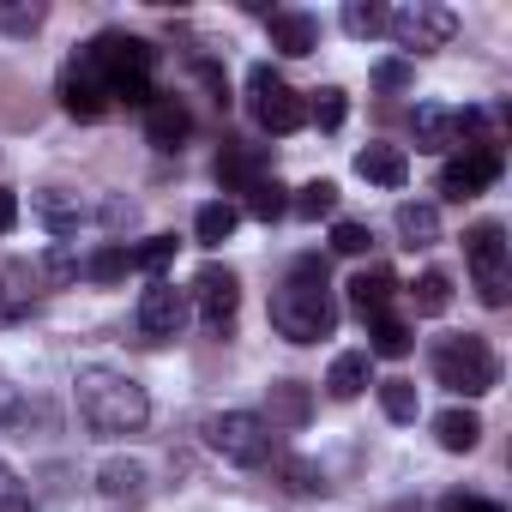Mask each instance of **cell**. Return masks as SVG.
Instances as JSON below:
<instances>
[{"label":"cell","instance_id":"obj_1","mask_svg":"<svg viewBox=\"0 0 512 512\" xmlns=\"http://www.w3.org/2000/svg\"><path fill=\"white\" fill-rule=\"evenodd\" d=\"M272 326L278 338L290 344H320L338 332V302H332V278H326V260L320 253H302L290 266V278L278 284L272 296Z\"/></svg>","mask_w":512,"mask_h":512},{"label":"cell","instance_id":"obj_2","mask_svg":"<svg viewBox=\"0 0 512 512\" xmlns=\"http://www.w3.org/2000/svg\"><path fill=\"white\" fill-rule=\"evenodd\" d=\"M73 392H79V416H85V428L103 434V440H115V434H139V428L151 422V398H145V386H139L133 374H121V368H79Z\"/></svg>","mask_w":512,"mask_h":512},{"label":"cell","instance_id":"obj_3","mask_svg":"<svg viewBox=\"0 0 512 512\" xmlns=\"http://www.w3.org/2000/svg\"><path fill=\"white\" fill-rule=\"evenodd\" d=\"M434 380L458 398H482L500 386V362L476 332H452V338H434Z\"/></svg>","mask_w":512,"mask_h":512},{"label":"cell","instance_id":"obj_4","mask_svg":"<svg viewBox=\"0 0 512 512\" xmlns=\"http://www.w3.org/2000/svg\"><path fill=\"white\" fill-rule=\"evenodd\" d=\"M205 440H211L217 458H229L241 470H253V464L272 458V428H266L260 410H223V416H211L205 422Z\"/></svg>","mask_w":512,"mask_h":512},{"label":"cell","instance_id":"obj_5","mask_svg":"<svg viewBox=\"0 0 512 512\" xmlns=\"http://www.w3.org/2000/svg\"><path fill=\"white\" fill-rule=\"evenodd\" d=\"M464 260H470V278H476V296L488 308H506L512 296V266H506V229L500 223H476L464 235Z\"/></svg>","mask_w":512,"mask_h":512},{"label":"cell","instance_id":"obj_6","mask_svg":"<svg viewBox=\"0 0 512 512\" xmlns=\"http://www.w3.org/2000/svg\"><path fill=\"white\" fill-rule=\"evenodd\" d=\"M386 31L404 55H434L458 37V13L452 7H434V0H410V7L386 13Z\"/></svg>","mask_w":512,"mask_h":512},{"label":"cell","instance_id":"obj_7","mask_svg":"<svg viewBox=\"0 0 512 512\" xmlns=\"http://www.w3.org/2000/svg\"><path fill=\"white\" fill-rule=\"evenodd\" d=\"M247 115L260 121L266 133H278V139H284V133H296V127L308 121V103H302V97H296L272 67H266V61H260V67L247 73Z\"/></svg>","mask_w":512,"mask_h":512},{"label":"cell","instance_id":"obj_8","mask_svg":"<svg viewBox=\"0 0 512 512\" xmlns=\"http://www.w3.org/2000/svg\"><path fill=\"white\" fill-rule=\"evenodd\" d=\"M85 61L103 73V85H115V79H151V67H157V49H151L145 37L103 31L97 43H85Z\"/></svg>","mask_w":512,"mask_h":512},{"label":"cell","instance_id":"obj_9","mask_svg":"<svg viewBox=\"0 0 512 512\" xmlns=\"http://www.w3.org/2000/svg\"><path fill=\"white\" fill-rule=\"evenodd\" d=\"M500 181V145H464L458 157H446V169H440V193L446 199H476L482 187H494Z\"/></svg>","mask_w":512,"mask_h":512},{"label":"cell","instance_id":"obj_10","mask_svg":"<svg viewBox=\"0 0 512 512\" xmlns=\"http://www.w3.org/2000/svg\"><path fill=\"white\" fill-rule=\"evenodd\" d=\"M193 302H199L205 332H229L235 314H241V278L211 260V266H199V278H193Z\"/></svg>","mask_w":512,"mask_h":512},{"label":"cell","instance_id":"obj_11","mask_svg":"<svg viewBox=\"0 0 512 512\" xmlns=\"http://www.w3.org/2000/svg\"><path fill=\"white\" fill-rule=\"evenodd\" d=\"M61 109L73 115V121H103L109 115V85H103V73L85 61V49L67 61V73H61Z\"/></svg>","mask_w":512,"mask_h":512},{"label":"cell","instance_id":"obj_12","mask_svg":"<svg viewBox=\"0 0 512 512\" xmlns=\"http://www.w3.org/2000/svg\"><path fill=\"white\" fill-rule=\"evenodd\" d=\"M181 326H187V290H175L169 278H151L139 296V332L163 344V338H181Z\"/></svg>","mask_w":512,"mask_h":512},{"label":"cell","instance_id":"obj_13","mask_svg":"<svg viewBox=\"0 0 512 512\" xmlns=\"http://www.w3.org/2000/svg\"><path fill=\"white\" fill-rule=\"evenodd\" d=\"M272 175V157L260 151V145H223L217 151V181L229 187V193H247L253 181H266Z\"/></svg>","mask_w":512,"mask_h":512},{"label":"cell","instance_id":"obj_14","mask_svg":"<svg viewBox=\"0 0 512 512\" xmlns=\"http://www.w3.org/2000/svg\"><path fill=\"white\" fill-rule=\"evenodd\" d=\"M314 416V392L302 380H272L266 386V428H302Z\"/></svg>","mask_w":512,"mask_h":512},{"label":"cell","instance_id":"obj_15","mask_svg":"<svg viewBox=\"0 0 512 512\" xmlns=\"http://www.w3.org/2000/svg\"><path fill=\"white\" fill-rule=\"evenodd\" d=\"M145 133H151V145H157V151H175V145L193 133L187 103H181V97H157V103L145 109Z\"/></svg>","mask_w":512,"mask_h":512},{"label":"cell","instance_id":"obj_16","mask_svg":"<svg viewBox=\"0 0 512 512\" xmlns=\"http://www.w3.org/2000/svg\"><path fill=\"white\" fill-rule=\"evenodd\" d=\"M452 145H464L458 109H446V103H416V151H452Z\"/></svg>","mask_w":512,"mask_h":512},{"label":"cell","instance_id":"obj_17","mask_svg":"<svg viewBox=\"0 0 512 512\" xmlns=\"http://www.w3.org/2000/svg\"><path fill=\"white\" fill-rule=\"evenodd\" d=\"M37 217H43V229H55V235H79V223L91 217V205H85L73 187H43V193H37Z\"/></svg>","mask_w":512,"mask_h":512},{"label":"cell","instance_id":"obj_18","mask_svg":"<svg viewBox=\"0 0 512 512\" xmlns=\"http://www.w3.org/2000/svg\"><path fill=\"white\" fill-rule=\"evenodd\" d=\"M356 175L374 181V187H404L410 181V157L398 145H362L356 151Z\"/></svg>","mask_w":512,"mask_h":512},{"label":"cell","instance_id":"obj_19","mask_svg":"<svg viewBox=\"0 0 512 512\" xmlns=\"http://www.w3.org/2000/svg\"><path fill=\"white\" fill-rule=\"evenodd\" d=\"M392 296H398V278H392V272H380V266L350 278V308H356L362 320H380V314L392 308Z\"/></svg>","mask_w":512,"mask_h":512},{"label":"cell","instance_id":"obj_20","mask_svg":"<svg viewBox=\"0 0 512 512\" xmlns=\"http://www.w3.org/2000/svg\"><path fill=\"white\" fill-rule=\"evenodd\" d=\"M266 25H272V49L278 55H314L320 49V25L308 13H272Z\"/></svg>","mask_w":512,"mask_h":512},{"label":"cell","instance_id":"obj_21","mask_svg":"<svg viewBox=\"0 0 512 512\" xmlns=\"http://www.w3.org/2000/svg\"><path fill=\"white\" fill-rule=\"evenodd\" d=\"M392 223H398L404 247H434V241H440V211H434L428 199H404Z\"/></svg>","mask_w":512,"mask_h":512},{"label":"cell","instance_id":"obj_22","mask_svg":"<svg viewBox=\"0 0 512 512\" xmlns=\"http://www.w3.org/2000/svg\"><path fill=\"white\" fill-rule=\"evenodd\" d=\"M368 380H374V356H368V350H344V356L332 362V374H326V392H332V398H362Z\"/></svg>","mask_w":512,"mask_h":512},{"label":"cell","instance_id":"obj_23","mask_svg":"<svg viewBox=\"0 0 512 512\" xmlns=\"http://www.w3.org/2000/svg\"><path fill=\"white\" fill-rule=\"evenodd\" d=\"M97 488L109 494V500H145V464L139 458H109L103 470H97Z\"/></svg>","mask_w":512,"mask_h":512},{"label":"cell","instance_id":"obj_24","mask_svg":"<svg viewBox=\"0 0 512 512\" xmlns=\"http://www.w3.org/2000/svg\"><path fill=\"white\" fill-rule=\"evenodd\" d=\"M368 338H374V344H368V356H392V362H398V356H410V350H416V332H410L398 314L368 320Z\"/></svg>","mask_w":512,"mask_h":512},{"label":"cell","instance_id":"obj_25","mask_svg":"<svg viewBox=\"0 0 512 512\" xmlns=\"http://www.w3.org/2000/svg\"><path fill=\"white\" fill-rule=\"evenodd\" d=\"M434 440L446 452H470L482 440V416L476 410H446V416H434Z\"/></svg>","mask_w":512,"mask_h":512},{"label":"cell","instance_id":"obj_26","mask_svg":"<svg viewBox=\"0 0 512 512\" xmlns=\"http://www.w3.org/2000/svg\"><path fill=\"white\" fill-rule=\"evenodd\" d=\"M133 272V253H127V241H103L91 260H85V278L91 284H121Z\"/></svg>","mask_w":512,"mask_h":512},{"label":"cell","instance_id":"obj_27","mask_svg":"<svg viewBox=\"0 0 512 512\" xmlns=\"http://www.w3.org/2000/svg\"><path fill=\"white\" fill-rule=\"evenodd\" d=\"M235 223H241V211H235L229 199H211V205H199L193 235H199L205 247H217V241H229V235H235Z\"/></svg>","mask_w":512,"mask_h":512},{"label":"cell","instance_id":"obj_28","mask_svg":"<svg viewBox=\"0 0 512 512\" xmlns=\"http://www.w3.org/2000/svg\"><path fill=\"white\" fill-rule=\"evenodd\" d=\"M278 476H284V488H290V494H302V500L326 494V470H320L314 458H296V452H284V458H278Z\"/></svg>","mask_w":512,"mask_h":512},{"label":"cell","instance_id":"obj_29","mask_svg":"<svg viewBox=\"0 0 512 512\" xmlns=\"http://www.w3.org/2000/svg\"><path fill=\"white\" fill-rule=\"evenodd\" d=\"M284 211H290V193H284V181H278V175H266V181H253V187H247V217L278 223Z\"/></svg>","mask_w":512,"mask_h":512},{"label":"cell","instance_id":"obj_30","mask_svg":"<svg viewBox=\"0 0 512 512\" xmlns=\"http://www.w3.org/2000/svg\"><path fill=\"white\" fill-rule=\"evenodd\" d=\"M175 247H181L175 235H145L139 247H127V253H133V272H151V278H163V272L175 266Z\"/></svg>","mask_w":512,"mask_h":512},{"label":"cell","instance_id":"obj_31","mask_svg":"<svg viewBox=\"0 0 512 512\" xmlns=\"http://www.w3.org/2000/svg\"><path fill=\"white\" fill-rule=\"evenodd\" d=\"M410 302H416V314H428V320L446 314V308H452V278H446V272H422V278L410 284Z\"/></svg>","mask_w":512,"mask_h":512},{"label":"cell","instance_id":"obj_32","mask_svg":"<svg viewBox=\"0 0 512 512\" xmlns=\"http://www.w3.org/2000/svg\"><path fill=\"white\" fill-rule=\"evenodd\" d=\"M290 211H296V217H308V223L332 217V211H338V181H308V187L290 199Z\"/></svg>","mask_w":512,"mask_h":512},{"label":"cell","instance_id":"obj_33","mask_svg":"<svg viewBox=\"0 0 512 512\" xmlns=\"http://www.w3.org/2000/svg\"><path fill=\"white\" fill-rule=\"evenodd\" d=\"M344 115H350V97H344L338 85L314 91V103H308V121H314L320 133H338V127H344Z\"/></svg>","mask_w":512,"mask_h":512},{"label":"cell","instance_id":"obj_34","mask_svg":"<svg viewBox=\"0 0 512 512\" xmlns=\"http://www.w3.org/2000/svg\"><path fill=\"white\" fill-rule=\"evenodd\" d=\"M380 404H386V416H392V422H416L422 392H416V380H380Z\"/></svg>","mask_w":512,"mask_h":512},{"label":"cell","instance_id":"obj_35","mask_svg":"<svg viewBox=\"0 0 512 512\" xmlns=\"http://www.w3.org/2000/svg\"><path fill=\"white\" fill-rule=\"evenodd\" d=\"M344 31L350 37H380L386 31V7H380V0H350V7H344Z\"/></svg>","mask_w":512,"mask_h":512},{"label":"cell","instance_id":"obj_36","mask_svg":"<svg viewBox=\"0 0 512 512\" xmlns=\"http://www.w3.org/2000/svg\"><path fill=\"white\" fill-rule=\"evenodd\" d=\"M0 512H37L31 488L19 482V470H13V464H0Z\"/></svg>","mask_w":512,"mask_h":512},{"label":"cell","instance_id":"obj_37","mask_svg":"<svg viewBox=\"0 0 512 512\" xmlns=\"http://www.w3.org/2000/svg\"><path fill=\"white\" fill-rule=\"evenodd\" d=\"M19 278H25V272H13L7 284H0V326H19V320L31 314V290H19Z\"/></svg>","mask_w":512,"mask_h":512},{"label":"cell","instance_id":"obj_38","mask_svg":"<svg viewBox=\"0 0 512 512\" xmlns=\"http://www.w3.org/2000/svg\"><path fill=\"white\" fill-rule=\"evenodd\" d=\"M43 19H49V7H0V31H13V37L43 31Z\"/></svg>","mask_w":512,"mask_h":512},{"label":"cell","instance_id":"obj_39","mask_svg":"<svg viewBox=\"0 0 512 512\" xmlns=\"http://www.w3.org/2000/svg\"><path fill=\"white\" fill-rule=\"evenodd\" d=\"M368 223H332V253H350V260H356V253H368Z\"/></svg>","mask_w":512,"mask_h":512},{"label":"cell","instance_id":"obj_40","mask_svg":"<svg viewBox=\"0 0 512 512\" xmlns=\"http://www.w3.org/2000/svg\"><path fill=\"white\" fill-rule=\"evenodd\" d=\"M43 278H49V284H67V278H79L73 247H49V253H43Z\"/></svg>","mask_w":512,"mask_h":512},{"label":"cell","instance_id":"obj_41","mask_svg":"<svg viewBox=\"0 0 512 512\" xmlns=\"http://www.w3.org/2000/svg\"><path fill=\"white\" fill-rule=\"evenodd\" d=\"M374 85H380V91H404V85H410V61H404V55H398V61H380V67H374Z\"/></svg>","mask_w":512,"mask_h":512},{"label":"cell","instance_id":"obj_42","mask_svg":"<svg viewBox=\"0 0 512 512\" xmlns=\"http://www.w3.org/2000/svg\"><path fill=\"white\" fill-rule=\"evenodd\" d=\"M103 223L109 229H133L139 223V205L133 199H103Z\"/></svg>","mask_w":512,"mask_h":512},{"label":"cell","instance_id":"obj_43","mask_svg":"<svg viewBox=\"0 0 512 512\" xmlns=\"http://www.w3.org/2000/svg\"><path fill=\"white\" fill-rule=\"evenodd\" d=\"M440 512H506L500 500H482V494H446Z\"/></svg>","mask_w":512,"mask_h":512},{"label":"cell","instance_id":"obj_44","mask_svg":"<svg viewBox=\"0 0 512 512\" xmlns=\"http://www.w3.org/2000/svg\"><path fill=\"white\" fill-rule=\"evenodd\" d=\"M13 223H19V193H13V187H0V235H7Z\"/></svg>","mask_w":512,"mask_h":512},{"label":"cell","instance_id":"obj_45","mask_svg":"<svg viewBox=\"0 0 512 512\" xmlns=\"http://www.w3.org/2000/svg\"><path fill=\"white\" fill-rule=\"evenodd\" d=\"M13 416H19V386L0 374V422H13Z\"/></svg>","mask_w":512,"mask_h":512}]
</instances>
